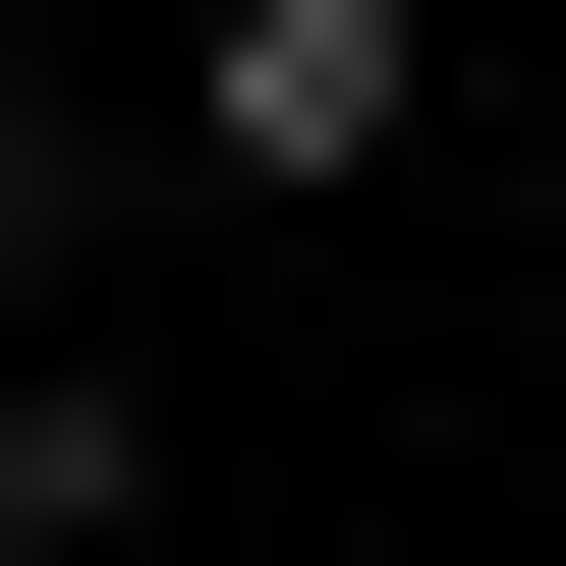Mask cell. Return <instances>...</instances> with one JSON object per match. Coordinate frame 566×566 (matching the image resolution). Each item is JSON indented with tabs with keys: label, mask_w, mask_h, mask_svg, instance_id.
<instances>
[{
	"label": "cell",
	"mask_w": 566,
	"mask_h": 566,
	"mask_svg": "<svg viewBox=\"0 0 566 566\" xmlns=\"http://www.w3.org/2000/svg\"><path fill=\"white\" fill-rule=\"evenodd\" d=\"M170 170H227V227H397V170H453V0H170Z\"/></svg>",
	"instance_id": "obj_1"
},
{
	"label": "cell",
	"mask_w": 566,
	"mask_h": 566,
	"mask_svg": "<svg viewBox=\"0 0 566 566\" xmlns=\"http://www.w3.org/2000/svg\"><path fill=\"white\" fill-rule=\"evenodd\" d=\"M114 170H170V114H114V57H0V283H114Z\"/></svg>",
	"instance_id": "obj_2"
}]
</instances>
